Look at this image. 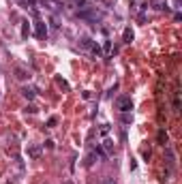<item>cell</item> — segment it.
Returning <instances> with one entry per match:
<instances>
[{
	"mask_svg": "<svg viewBox=\"0 0 182 184\" xmlns=\"http://www.w3.org/2000/svg\"><path fill=\"white\" fill-rule=\"evenodd\" d=\"M75 15H77L79 19H84V22H90V24H99V22H101V13H99L94 7H90V4L84 7V9H79Z\"/></svg>",
	"mask_w": 182,
	"mask_h": 184,
	"instance_id": "1",
	"label": "cell"
},
{
	"mask_svg": "<svg viewBox=\"0 0 182 184\" xmlns=\"http://www.w3.org/2000/svg\"><path fill=\"white\" fill-rule=\"evenodd\" d=\"M114 105H116V109H120V111H131L133 109L131 97H118L116 101H114Z\"/></svg>",
	"mask_w": 182,
	"mask_h": 184,
	"instance_id": "2",
	"label": "cell"
},
{
	"mask_svg": "<svg viewBox=\"0 0 182 184\" xmlns=\"http://www.w3.org/2000/svg\"><path fill=\"white\" fill-rule=\"evenodd\" d=\"M47 11H51V13H58V11H62V2L60 0H39Z\"/></svg>",
	"mask_w": 182,
	"mask_h": 184,
	"instance_id": "3",
	"label": "cell"
},
{
	"mask_svg": "<svg viewBox=\"0 0 182 184\" xmlns=\"http://www.w3.org/2000/svg\"><path fill=\"white\" fill-rule=\"evenodd\" d=\"M35 34L36 39H47V26L41 19H35Z\"/></svg>",
	"mask_w": 182,
	"mask_h": 184,
	"instance_id": "4",
	"label": "cell"
},
{
	"mask_svg": "<svg viewBox=\"0 0 182 184\" xmlns=\"http://www.w3.org/2000/svg\"><path fill=\"white\" fill-rule=\"evenodd\" d=\"M15 77L19 81H26V79H30V71L26 66H15Z\"/></svg>",
	"mask_w": 182,
	"mask_h": 184,
	"instance_id": "5",
	"label": "cell"
},
{
	"mask_svg": "<svg viewBox=\"0 0 182 184\" xmlns=\"http://www.w3.org/2000/svg\"><path fill=\"white\" fill-rule=\"evenodd\" d=\"M165 159H167V165H169V171L176 169V154L171 148H165Z\"/></svg>",
	"mask_w": 182,
	"mask_h": 184,
	"instance_id": "6",
	"label": "cell"
},
{
	"mask_svg": "<svg viewBox=\"0 0 182 184\" xmlns=\"http://www.w3.org/2000/svg\"><path fill=\"white\" fill-rule=\"evenodd\" d=\"M22 97L28 98V101H32V98L36 97V90H35V88H30V86H24V88H22Z\"/></svg>",
	"mask_w": 182,
	"mask_h": 184,
	"instance_id": "7",
	"label": "cell"
},
{
	"mask_svg": "<svg viewBox=\"0 0 182 184\" xmlns=\"http://www.w3.org/2000/svg\"><path fill=\"white\" fill-rule=\"evenodd\" d=\"M79 45H82V49L90 51V49L94 47V41H92V39H88V37H82V39H79Z\"/></svg>",
	"mask_w": 182,
	"mask_h": 184,
	"instance_id": "8",
	"label": "cell"
},
{
	"mask_svg": "<svg viewBox=\"0 0 182 184\" xmlns=\"http://www.w3.org/2000/svg\"><path fill=\"white\" fill-rule=\"evenodd\" d=\"M133 39H135L133 30H131V28H124V32H122V41H124L126 45H131V43H133Z\"/></svg>",
	"mask_w": 182,
	"mask_h": 184,
	"instance_id": "9",
	"label": "cell"
},
{
	"mask_svg": "<svg viewBox=\"0 0 182 184\" xmlns=\"http://www.w3.org/2000/svg\"><path fill=\"white\" fill-rule=\"evenodd\" d=\"M28 156L30 159H39L41 156V146H30L28 148Z\"/></svg>",
	"mask_w": 182,
	"mask_h": 184,
	"instance_id": "10",
	"label": "cell"
},
{
	"mask_svg": "<svg viewBox=\"0 0 182 184\" xmlns=\"http://www.w3.org/2000/svg\"><path fill=\"white\" fill-rule=\"evenodd\" d=\"M69 7H75V9L79 11V9L88 7V0H69Z\"/></svg>",
	"mask_w": 182,
	"mask_h": 184,
	"instance_id": "11",
	"label": "cell"
},
{
	"mask_svg": "<svg viewBox=\"0 0 182 184\" xmlns=\"http://www.w3.org/2000/svg\"><path fill=\"white\" fill-rule=\"evenodd\" d=\"M101 51H103L105 56H109V54H111V41H109V39H105V41H103V47H101Z\"/></svg>",
	"mask_w": 182,
	"mask_h": 184,
	"instance_id": "12",
	"label": "cell"
},
{
	"mask_svg": "<svg viewBox=\"0 0 182 184\" xmlns=\"http://www.w3.org/2000/svg\"><path fill=\"white\" fill-rule=\"evenodd\" d=\"M103 150H105V154H111V150H114V141H111V139H105V141H103Z\"/></svg>",
	"mask_w": 182,
	"mask_h": 184,
	"instance_id": "13",
	"label": "cell"
},
{
	"mask_svg": "<svg viewBox=\"0 0 182 184\" xmlns=\"http://www.w3.org/2000/svg\"><path fill=\"white\" fill-rule=\"evenodd\" d=\"M157 139H158V144H161V146H165V144H167V133L161 129V131H158V135H157Z\"/></svg>",
	"mask_w": 182,
	"mask_h": 184,
	"instance_id": "14",
	"label": "cell"
},
{
	"mask_svg": "<svg viewBox=\"0 0 182 184\" xmlns=\"http://www.w3.org/2000/svg\"><path fill=\"white\" fill-rule=\"evenodd\" d=\"M22 39H28V34H30V26H28V22H22Z\"/></svg>",
	"mask_w": 182,
	"mask_h": 184,
	"instance_id": "15",
	"label": "cell"
},
{
	"mask_svg": "<svg viewBox=\"0 0 182 184\" xmlns=\"http://www.w3.org/2000/svg\"><path fill=\"white\" fill-rule=\"evenodd\" d=\"M94 154H97V156H101L103 160H107V154H105V150H103L101 146H97V148H94Z\"/></svg>",
	"mask_w": 182,
	"mask_h": 184,
	"instance_id": "16",
	"label": "cell"
},
{
	"mask_svg": "<svg viewBox=\"0 0 182 184\" xmlns=\"http://www.w3.org/2000/svg\"><path fill=\"white\" fill-rule=\"evenodd\" d=\"M122 122H124V124H131V122H133V116H131L129 111H122Z\"/></svg>",
	"mask_w": 182,
	"mask_h": 184,
	"instance_id": "17",
	"label": "cell"
},
{
	"mask_svg": "<svg viewBox=\"0 0 182 184\" xmlns=\"http://www.w3.org/2000/svg\"><path fill=\"white\" fill-rule=\"evenodd\" d=\"M174 109H176V111H180V94H178V92L174 94Z\"/></svg>",
	"mask_w": 182,
	"mask_h": 184,
	"instance_id": "18",
	"label": "cell"
},
{
	"mask_svg": "<svg viewBox=\"0 0 182 184\" xmlns=\"http://www.w3.org/2000/svg\"><path fill=\"white\" fill-rule=\"evenodd\" d=\"M56 124H58V116H51V118L47 120V129H54Z\"/></svg>",
	"mask_w": 182,
	"mask_h": 184,
	"instance_id": "19",
	"label": "cell"
},
{
	"mask_svg": "<svg viewBox=\"0 0 182 184\" xmlns=\"http://www.w3.org/2000/svg\"><path fill=\"white\" fill-rule=\"evenodd\" d=\"M56 84H58V86H62L64 90H69V84H67V81L62 79V77H56Z\"/></svg>",
	"mask_w": 182,
	"mask_h": 184,
	"instance_id": "20",
	"label": "cell"
},
{
	"mask_svg": "<svg viewBox=\"0 0 182 184\" xmlns=\"http://www.w3.org/2000/svg\"><path fill=\"white\" fill-rule=\"evenodd\" d=\"M109 133V124H101V135H107Z\"/></svg>",
	"mask_w": 182,
	"mask_h": 184,
	"instance_id": "21",
	"label": "cell"
},
{
	"mask_svg": "<svg viewBox=\"0 0 182 184\" xmlns=\"http://www.w3.org/2000/svg\"><path fill=\"white\" fill-rule=\"evenodd\" d=\"M36 111L39 109H36L35 105H28V107H26V113H36Z\"/></svg>",
	"mask_w": 182,
	"mask_h": 184,
	"instance_id": "22",
	"label": "cell"
},
{
	"mask_svg": "<svg viewBox=\"0 0 182 184\" xmlns=\"http://www.w3.org/2000/svg\"><path fill=\"white\" fill-rule=\"evenodd\" d=\"M43 146L47 148V150H51V148H54V141H51V139H47V141H45V144H43Z\"/></svg>",
	"mask_w": 182,
	"mask_h": 184,
	"instance_id": "23",
	"label": "cell"
},
{
	"mask_svg": "<svg viewBox=\"0 0 182 184\" xmlns=\"http://www.w3.org/2000/svg\"><path fill=\"white\" fill-rule=\"evenodd\" d=\"M103 184H116V182H114V178H105V182Z\"/></svg>",
	"mask_w": 182,
	"mask_h": 184,
	"instance_id": "24",
	"label": "cell"
},
{
	"mask_svg": "<svg viewBox=\"0 0 182 184\" xmlns=\"http://www.w3.org/2000/svg\"><path fill=\"white\" fill-rule=\"evenodd\" d=\"M174 9H180V0H174Z\"/></svg>",
	"mask_w": 182,
	"mask_h": 184,
	"instance_id": "25",
	"label": "cell"
},
{
	"mask_svg": "<svg viewBox=\"0 0 182 184\" xmlns=\"http://www.w3.org/2000/svg\"><path fill=\"white\" fill-rule=\"evenodd\" d=\"M64 184H73V182H71V180H67V182H64Z\"/></svg>",
	"mask_w": 182,
	"mask_h": 184,
	"instance_id": "26",
	"label": "cell"
}]
</instances>
